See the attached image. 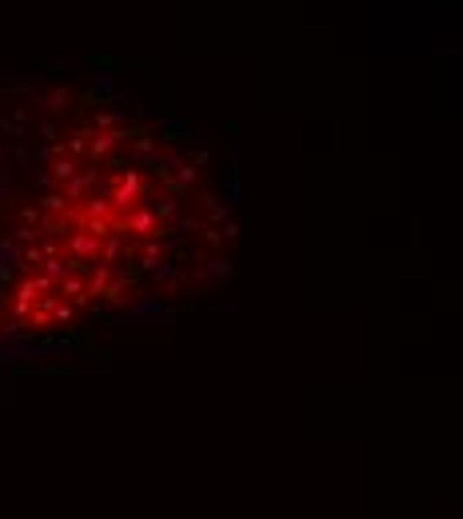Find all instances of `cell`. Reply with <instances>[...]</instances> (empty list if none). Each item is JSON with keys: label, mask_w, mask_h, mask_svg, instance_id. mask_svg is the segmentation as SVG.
<instances>
[{"label": "cell", "mask_w": 463, "mask_h": 519, "mask_svg": "<svg viewBox=\"0 0 463 519\" xmlns=\"http://www.w3.org/2000/svg\"><path fill=\"white\" fill-rule=\"evenodd\" d=\"M228 216L208 156L76 84H0V347L204 284Z\"/></svg>", "instance_id": "1"}]
</instances>
